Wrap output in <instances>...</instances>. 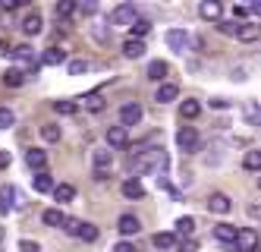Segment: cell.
<instances>
[{"mask_svg":"<svg viewBox=\"0 0 261 252\" xmlns=\"http://www.w3.org/2000/svg\"><path fill=\"white\" fill-rule=\"evenodd\" d=\"M167 167V154L164 148H136L129 158V170L133 173H151V170H164Z\"/></svg>","mask_w":261,"mask_h":252,"instance_id":"6da1fadb","label":"cell"},{"mask_svg":"<svg viewBox=\"0 0 261 252\" xmlns=\"http://www.w3.org/2000/svg\"><path fill=\"white\" fill-rule=\"evenodd\" d=\"M139 13H136V7L133 4H120V7H114V13H110V26H126V29H133L136 22H139Z\"/></svg>","mask_w":261,"mask_h":252,"instance_id":"7a4b0ae2","label":"cell"},{"mask_svg":"<svg viewBox=\"0 0 261 252\" xmlns=\"http://www.w3.org/2000/svg\"><path fill=\"white\" fill-rule=\"evenodd\" d=\"M176 145L182 154H195L198 151V129L195 126H179L176 129Z\"/></svg>","mask_w":261,"mask_h":252,"instance_id":"3957f363","label":"cell"},{"mask_svg":"<svg viewBox=\"0 0 261 252\" xmlns=\"http://www.w3.org/2000/svg\"><path fill=\"white\" fill-rule=\"evenodd\" d=\"M214 240H217L220 246H227V249H236V243H239V227L220 221V224L214 227Z\"/></svg>","mask_w":261,"mask_h":252,"instance_id":"277c9868","label":"cell"},{"mask_svg":"<svg viewBox=\"0 0 261 252\" xmlns=\"http://www.w3.org/2000/svg\"><path fill=\"white\" fill-rule=\"evenodd\" d=\"M142 120V104H136V101H129V104H123L120 107V126H136Z\"/></svg>","mask_w":261,"mask_h":252,"instance_id":"5b68a950","label":"cell"},{"mask_svg":"<svg viewBox=\"0 0 261 252\" xmlns=\"http://www.w3.org/2000/svg\"><path fill=\"white\" fill-rule=\"evenodd\" d=\"M189 41H192V38L186 35L182 29H170V32H167V44H170V51H176V54L189 51Z\"/></svg>","mask_w":261,"mask_h":252,"instance_id":"8992f818","label":"cell"},{"mask_svg":"<svg viewBox=\"0 0 261 252\" xmlns=\"http://www.w3.org/2000/svg\"><path fill=\"white\" fill-rule=\"evenodd\" d=\"M198 16L208 19V22H220L223 19V4L220 0H204V4L198 7Z\"/></svg>","mask_w":261,"mask_h":252,"instance_id":"52a82bcc","label":"cell"},{"mask_svg":"<svg viewBox=\"0 0 261 252\" xmlns=\"http://www.w3.org/2000/svg\"><path fill=\"white\" fill-rule=\"evenodd\" d=\"M230 208H233L230 196H223V192H211L208 196V211H214V215H227Z\"/></svg>","mask_w":261,"mask_h":252,"instance_id":"ba28073f","label":"cell"},{"mask_svg":"<svg viewBox=\"0 0 261 252\" xmlns=\"http://www.w3.org/2000/svg\"><path fill=\"white\" fill-rule=\"evenodd\" d=\"M179 98V85L176 82H164L158 91H154V101L158 104H170V101H176Z\"/></svg>","mask_w":261,"mask_h":252,"instance_id":"9c48e42d","label":"cell"},{"mask_svg":"<svg viewBox=\"0 0 261 252\" xmlns=\"http://www.w3.org/2000/svg\"><path fill=\"white\" fill-rule=\"evenodd\" d=\"M25 164H29L35 173H41V170L47 167V151H41V148H29V151H25Z\"/></svg>","mask_w":261,"mask_h":252,"instance_id":"30bf717a","label":"cell"},{"mask_svg":"<svg viewBox=\"0 0 261 252\" xmlns=\"http://www.w3.org/2000/svg\"><path fill=\"white\" fill-rule=\"evenodd\" d=\"M107 145H110V148H126V145H129L126 126H110V129H107Z\"/></svg>","mask_w":261,"mask_h":252,"instance_id":"8fae6325","label":"cell"},{"mask_svg":"<svg viewBox=\"0 0 261 252\" xmlns=\"http://www.w3.org/2000/svg\"><path fill=\"white\" fill-rule=\"evenodd\" d=\"M236 252H258V234L255 230H239Z\"/></svg>","mask_w":261,"mask_h":252,"instance_id":"7c38bea8","label":"cell"},{"mask_svg":"<svg viewBox=\"0 0 261 252\" xmlns=\"http://www.w3.org/2000/svg\"><path fill=\"white\" fill-rule=\"evenodd\" d=\"M117 230H120L123 237H133V234H139V230H142V221H139L136 215H123V218L117 221Z\"/></svg>","mask_w":261,"mask_h":252,"instance_id":"4fadbf2b","label":"cell"},{"mask_svg":"<svg viewBox=\"0 0 261 252\" xmlns=\"http://www.w3.org/2000/svg\"><path fill=\"white\" fill-rule=\"evenodd\" d=\"M236 38H239V41H246V44H252V41L261 38V26L258 22H242L239 32H236Z\"/></svg>","mask_w":261,"mask_h":252,"instance_id":"5bb4252c","label":"cell"},{"mask_svg":"<svg viewBox=\"0 0 261 252\" xmlns=\"http://www.w3.org/2000/svg\"><path fill=\"white\" fill-rule=\"evenodd\" d=\"M142 54H145V41H139V38H126V41H123V57L139 60Z\"/></svg>","mask_w":261,"mask_h":252,"instance_id":"9a60e30c","label":"cell"},{"mask_svg":"<svg viewBox=\"0 0 261 252\" xmlns=\"http://www.w3.org/2000/svg\"><path fill=\"white\" fill-rule=\"evenodd\" d=\"M41 29H44V19L38 16V13H29L25 19H22V32L32 38V35H41Z\"/></svg>","mask_w":261,"mask_h":252,"instance_id":"2e32d148","label":"cell"},{"mask_svg":"<svg viewBox=\"0 0 261 252\" xmlns=\"http://www.w3.org/2000/svg\"><path fill=\"white\" fill-rule=\"evenodd\" d=\"M32 186H35V192H54L57 186H54V177L47 170H41V173H35L32 177Z\"/></svg>","mask_w":261,"mask_h":252,"instance_id":"e0dca14e","label":"cell"},{"mask_svg":"<svg viewBox=\"0 0 261 252\" xmlns=\"http://www.w3.org/2000/svg\"><path fill=\"white\" fill-rule=\"evenodd\" d=\"M25 79H29V76H25V70H19V66H10V70L4 73V85H10V88H19Z\"/></svg>","mask_w":261,"mask_h":252,"instance_id":"ac0fdd59","label":"cell"},{"mask_svg":"<svg viewBox=\"0 0 261 252\" xmlns=\"http://www.w3.org/2000/svg\"><path fill=\"white\" fill-rule=\"evenodd\" d=\"M242 117H246L249 126H261V104H258V101H246V107H242Z\"/></svg>","mask_w":261,"mask_h":252,"instance_id":"d6986e66","label":"cell"},{"mask_svg":"<svg viewBox=\"0 0 261 252\" xmlns=\"http://www.w3.org/2000/svg\"><path fill=\"white\" fill-rule=\"evenodd\" d=\"M13 205H16V189L13 186H0V215H10Z\"/></svg>","mask_w":261,"mask_h":252,"instance_id":"ffe728a7","label":"cell"},{"mask_svg":"<svg viewBox=\"0 0 261 252\" xmlns=\"http://www.w3.org/2000/svg\"><path fill=\"white\" fill-rule=\"evenodd\" d=\"M123 196L126 199H145V186L133 177V180H123Z\"/></svg>","mask_w":261,"mask_h":252,"instance_id":"44dd1931","label":"cell"},{"mask_svg":"<svg viewBox=\"0 0 261 252\" xmlns=\"http://www.w3.org/2000/svg\"><path fill=\"white\" fill-rule=\"evenodd\" d=\"M167 73H170V66H167L164 60H151V63H148V73H145V76H148L151 82H161Z\"/></svg>","mask_w":261,"mask_h":252,"instance_id":"7402d4cb","label":"cell"},{"mask_svg":"<svg viewBox=\"0 0 261 252\" xmlns=\"http://www.w3.org/2000/svg\"><path fill=\"white\" fill-rule=\"evenodd\" d=\"M173 227H176V240H186V237H192V234H195V221H192L189 215H186V218H179Z\"/></svg>","mask_w":261,"mask_h":252,"instance_id":"603a6c76","label":"cell"},{"mask_svg":"<svg viewBox=\"0 0 261 252\" xmlns=\"http://www.w3.org/2000/svg\"><path fill=\"white\" fill-rule=\"evenodd\" d=\"M198 113H201V104H198L195 98H189V101L179 104V117H182V120H195Z\"/></svg>","mask_w":261,"mask_h":252,"instance_id":"cb8c5ba5","label":"cell"},{"mask_svg":"<svg viewBox=\"0 0 261 252\" xmlns=\"http://www.w3.org/2000/svg\"><path fill=\"white\" fill-rule=\"evenodd\" d=\"M41 221H44L47 227H63V224H66V215H63L60 208H47L44 215H41Z\"/></svg>","mask_w":261,"mask_h":252,"instance_id":"d4e9b609","label":"cell"},{"mask_svg":"<svg viewBox=\"0 0 261 252\" xmlns=\"http://www.w3.org/2000/svg\"><path fill=\"white\" fill-rule=\"evenodd\" d=\"M54 199H57L60 205L72 202V199H76V186H69V183H60L57 189H54Z\"/></svg>","mask_w":261,"mask_h":252,"instance_id":"484cf974","label":"cell"},{"mask_svg":"<svg viewBox=\"0 0 261 252\" xmlns=\"http://www.w3.org/2000/svg\"><path fill=\"white\" fill-rule=\"evenodd\" d=\"M63 60H66V51H60V48H47L41 57V63H47V66H60Z\"/></svg>","mask_w":261,"mask_h":252,"instance_id":"4316f807","label":"cell"},{"mask_svg":"<svg viewBox=\"0 0 261 252\" xmlns=\"http://www.w3.org/2000/svg\"><path fill=\"white\" fill-rule=\"evenodd\" d=\"M223 158H227V151H223V145L220 142H211V148H208V154H204V161H208L211 167H217Z\"/></svg>","mask_w":261,"mask_h":252,"instance_id":"83f0119b","label":"cell"},{"mask_svg":"<svg viewBox=\"0 0 261 252\" xmlns=\"http://www.w3.org/2000/svg\"><path fill=\"white\" fill-rule=\"evenodd\" d=\"M91 161H95V170H110V161H114V154H110L107 148H98L95 154H91Z\"/></svg>","mask_w":261,"mask_h":252,"instance_id":"f1b7e54d","label":"cell"},{"mask_svg":"<svg viewBox=\"0 0 261 252\" xmlns=\"http://www.w3.org/2000/svg\"><path fill=\"white\" fill-rule=\"evenodd\" d=\"M151 243H154L158 249H173V246H176V234H154Z\"/></svg>","mask_w":261,"mask_h":252,"instance_id":"f546056e","label":"cell"},{"mask_svg":"<svg viewBox=\"0 0 261 252\" xmlns=\"http://www.w3.org/2000/svg\"><path fill=\"white\" fill-rule=\"evenodd\" d=\"M76 10H79V4H76V0H60L54 13H57V19H66V16H72Z\"/></svg>","mask_w":261,"mask_h":252,"instance_id":"4dcf8cb0","label":"cell"},{"mask_svg":"<svg viewBox=\"0 0 261 252\" xmlns=\"http://www.w3.org/2000/svg\"><path fill=\"white\" fill-rule=\"evenodd\" d=\"M242 167L246 170H261V151H246L242 154Z\"/></svg>","mask_w":261,"mask_h":252,"instance_id":"1f68e13d","label":"cell"},{"mask_svg":"<svg viewBox=\"0 0 261 252\" xmlns=\"http://www.w3.org/2000/svg\"><path fill=\"white\" fill-rule=\"evenodd\" d=\"M41 139L44 142H60V126L57 123H44L41 126Z\"/></svg>","mask_w":261,"mask_h":252,"instance_id":"d6a6232c","label":"cell"},{"mask_svg":"<svg viewBox=\"0 0 261 252\" xmlns=\"http://www.w3.org/2000/svg\"><path fill=\"white\" fill-rule=\"evenodd\" d=\"M82 104H85L88 110H95V113H98V110H104V98H101L98 91H91V95H85V98H82Z\"/></svg>","mask_w":261,"mask_h":252,"instance_id":"836d02e7","label":"cell"},{"mask_svg":"<svg viewBox=\"0 0 261 252\" xmlns=\"http://www.w3.org/2000/svg\"><path fill=\"white\" fill-rule=\"evenodd\" d=\"M239 26H242V22H233V19H220V22H217V32H220V35H236Z\"/></svg>","mask_w":261,"mask_h":252,"instance_id":"e575fe53","label":"cell"},{"mask_svg":"<svg viewBox=\"0 0 261 252\" xmlns=\"http://www.w3.org/2000/svg\"><path fill=\"white\" fill-rule=\"evenodd\" d=\"M129 32H133V38H139V41H142V38H145L148 32H151V22H148V19H139V22H136L133 29H129Z\"/></svg>","mask_w":261,"mask_h":252,"instance_id":"d590c367","label":"cell"},{"mask_svg":"<svg viewBox=\"0 0 261 252\" xmlns=\"http://www.w3.org/2000/svg\"><path fill=\"white\" fill-rule=\"evenodd\" d=\"M79 240H85V243H95V240H98V227L85 221V224H82V234H79Z\"/></svg>","mask_w":261,"mask_h":252,"instance_id":"8d00e7d4","label":"cell"},{"mask_svg":"<svg viewBox=\"0 0 261 252\" xmlns=\"http://www.w3.org/2000/svg\"><path fill=\"white\" fill-rule=\"evenodd\" d=\"M54 110H57V113H66V117H69V113L79 110V104H76V101H54Z\"/></svg>","mask_w":261,"mask_h":252,"instance_id":"74e56055","label":"cell"},{"mask_svg":"<svg viewBox=\"0 0 261 252\" xmlns=\"http://www.w3.org/2000/svg\"><path fill=\"white\" fill-rule=\"evenodd\" d=\"M13 123H16V113L10 107H0V129H10Z\"/></svg>","mask_w":261,"mask_h":252,"instance_id":"f35d334b","label":"cell"},{"mask_svg":"<svg viewBox=\"0 0 261 252\" xmlns=\"http://www.w3.org/2000/svg\"><path fill=\"white\" fill-rule=\"evenodd\" d=\"M82 224H85V221H76V218H66V224H63V230H66V234H69V237H79V234H82Z\"/></svg>","mask_w":261,"mask_h":252,"instance_id":"ab89813d","label":"cell"},{"mask_svg":"<svg viewBox=\"0 0 261 252\" xmlns=\"http://www.w3.org/2000/svg\"><path fill=\"white\" fill-rule=\"evenodd\" d=\"M88 70H91L88 60H69V76H82V73H88Z\"/></svg>","mask_w":261,"mask_h":252,"instance_id":"60d3db41","label":"cell"},{"mask_svg":"<svg viewBox=\"0 0 261 252\" xmlns=\"http://www.w3.org/2000/svg\"><path fill=\"white\" fill-rule=\"evenodd\" d=\"M176 249H179V252H198V240H195V237H186V240H176Z\"/></svg>","mask_w":261,"mask_h":252,"instance_id":"b9f144b4","label":"cell"},{"mask_svg":"<svg viewBox=\"0 0 261 252\" xmlns=\"http://www.w3.org/2000/svg\"><path fill=\"white\" fill-rule=\"evenodd\" d=\"M91 35H95V41H107V38H110V32H107V26H95V29H91Z\"/></svg>","mask_w":261,"mask_h":252,"instance_id":"7bdbcfd3","label":"cell"},{"mask_svg":"<svg viewBox=\"0 0 261 252\" xmlns=\"http://www.w3.org/2000/svg\"><path fill=\"white\" fill-rule=\"evenodd\" d=\"M79 13H85V16H95V13H98V4H95V0H88V4H79Z\"/></svg>","mask_w":261,"mask_h":252,"instance_id":"ee69618b","label":"cell"},{"mask_svg":"<svg viewBox=\"0 0 261 252\" xmlns=\"http://www.w3.org/2000/svg\"><path fill=\"white\" fill-rule=\"evenodd\" d=\"M114 252H136V246H133V243H126V240H120V243L114 246Z\"/></svg>","mask_w":261,"mask_h":252,"instance_id":"f6af8a7d","label":"cell"},{"mask_svg":"<svg viewBox=\"0 0 261 252\" xmlns=\"http://www.w3.org/2000/svg\"><path fill=\"white\" fill-rule=\"evenodd\" d=\"M19 249H22V252H38V243H32V240H22V243H19Z\"/></svg>","mask_w":261,"mask_h":252,"instance_id":"bcb514c9","label":"cell"},{"mask_svg":"<svg viewBox=\"0 0 261 252\" xmlns=\"http://www.w3.org/2000/svg\"><path fill=\"white\" fill-rule=\"evenodd\" d=\"M0 7H4V10H16V7H22V0H0Z\"/></svg>","mask_w":261,"mask_h":252,"instance_id":"7dc6e473","label":"cell"},{"mask_svg":"<svg viewBox=\"0 0 261 252\" xmlns=\"http://www.w3.org/2000/svg\"><path fill=\"white\" fill-rule=\"evenodd\" d=\"M249 13H252L249 7H233V16H236V19H246Z\"/></svg>","mask_w":261,"mask_h":252,"instance_id":"c3c4849f","label":"cell"},{"mask_svg":"<svg viewBox=\"0 0 261 252\" xmlns=\"http://www.w3.org/2000/svg\"><path fill=\"white\" fill-rule=\"evenodd\" d=\"M211 107H217V110H220V107H230V101H227V98H211Z\"/></svg>","mask_w":261,"mask_h":252,"instance_id":"681fc988","label":"cell"},{"mask_svg":"<svg viewBox=\"0 0 261 252\" xmlns=\"http://www.w3.org/2000/svg\"><path fill=\"white\" fill-rule=\"evenodd\" d=\"M10 167V151H0V170Z\"/></svg>","mask_w":261,"mask_h":252,"instance_id":"f907efd6","label":"cell"},{"mask_svg":"<svg viewBox=\"0 0 261 252\" xmlns=\"http://www.w3.org/2000/svg\"><path fill=\"white\" fill-rule=\"evenodd\" d=\"M233 79H236V82H242V79H246V70L236 66V70H233Z\"/></svg>","mask_w":261,"mask_h":252,"instance_id":"816d5d0a","label":"cell"},{"mask_svg":"<svg viewBox=\"0 0 261 252\" xmlns=\"http://www.w3.org/2000/svg\"><path fill=\"white\" fill-rule=\"evenodd\" d=\"M107 177H110V170H95V180H98V183H104Z\"/></svg>","mask_w":261,"mask_h":252,"instance_id":"f5cc1de1","label":"cell"},{"mask_svg":"<svg viewBox=\"0 0 261 252\" xmlns=\"http://www.w3.org/2000/svg\"><path fill=\"white\" fill-rule=\"evenodd\" d=\"M246 211H249L252 218H261V205H252V208H246Z\"/></svg>","mask_w":261,"mask_h":252,"instance_id":"db71d44e","label":"cell"},{"mask_svg":"<svg viewBox=\"0 0 261 252\" xmlns=\"http://www.w3.org/2000/svg\"><path fill=\"white\" fill-rule=\"evenodd\" d=\"M0 54H7V41H0Z\"/></svg>","mask_w":261,"mask_h":252,"instance_id":"11a10c76","label":"cell"},{"mask_svg":"<svg viewBox=\"0 0 261 252\" xmlns=\"http://www.w3.org/2000/svg\"><path fill=\"white\" fill-rule=\"evenodd\" d=\"M0 240H4V227H0Z\"/></svg>","mask_w":261,"mask_h":252,"instance_id":"9f6ffc18","label":"cell"},{"mask_svg":"<svg viewBox=\"0 0 261 252\" xmlns=\"http://www.w3.org/2000/svg\"><path fill=\"white\" fill-rule=\"evenodd\" d=\"M258 189H261V180H258Z\"/></svg>","mask_w":261,"mask_h":252,"instance_id":"6f0895ef","label":"cell"}]
</instances>
